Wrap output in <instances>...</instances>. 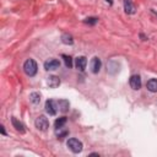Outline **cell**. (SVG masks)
<instances>
[{
    "instance_id": "3",
    "label": "cell",
    "mask_w": 157,
    "mask_h": 157,
    "mask_svg": "<svg viewBox=\"0 0 157 157\" xmlns=\"http://www.w3.org/2000/svg\"><path fill=\"white\" fill-rule=\"evenodd\" d=\"M36 128L37 129H39V130H42V131H44V130H47L48 129V127H49V121H48V119L44 117V116H39L37 119H36Z\"/></svg>"
},
{
    "instance_id": "16",
    "label": "cell",
    "mask_w": 157,
    "mask_h": 157,
    "mask_svg": "<svg viewBox=\"0 0 157 157\" xmlns=\"http://www.w3.org/2000/svg\"><path fill=\"white\" fill-rule=\"evenodd\" d=\"M65 123H66V117H60V118H58L57 120H55L54 125L57 129H59V128H63L65 125Z\"/></svg>"
},
{
    "instance_id": "18",
    "label": "cell",
    "mask_w": 157,
    "mask_h": 157,
    "mask_svg": "<svg viewBox=\"0 0 157 157\" xmlns=\"http://www.w3.org/2000/svg\"><path fill=\"white\" fill-rule=\"evenodd\" d=\"M97 21H98V19H96V17H87V19L84 20L85 24H87V25H92V26L97 24Z\"/></svg>"
},
{
    "instance_id": "5",
    "label": "cell",
    "mask_w": 157,
    "mask_h": 157,
    "mask_svg": "<svg viewBox=\"0 0 157 157\" xmlns=\"http://www.w3.org/2000/svg\"><path fill=\"white\" fill-rule=\"evenodd\" d=\"M101 66H102V63H101V59H99V58H97V57L92 58L91 63H90V69H91V71H92L93 74H97V73L101 70Z\"/></svg>"
},
{
    "instance_id": "2",
    "label": "cell",
    "mask_w": 157,
    "mask_h": 157,
    "mask_svg": "<svg viewBox=\"0 0 157 157\" xmlns=\"http://www.w3.org/2000/svg\"><path fill=\"white\" fill-rule=\"evenodd\" d=\"M66 145H68V147L74 152V153H78L82 151V142L78 141L77 139H69L68 142H66Z\"/></svg>"
},
{
    "instance_id": "20",
    "label": "cell",
    "mask_w": 157,
    "mask_h": 157,
    "mask_svg": "<svg viewBox=\"0 0 157 157\" xmlns=\"http://www.w3.org/2000/svg\"><path fill=\"white\" fill-rule=\"evenodd\" d=\"M107 1H108L109 4H112V3H113V0H107Z\"/></svg>"
},
{
    "instance_id": "4",
    "label": "cell",
    "mask_w": 157,
    "mask_h": 157,
    "mask_svg": "<svg viewBox=\"0 0 157 157\" xmlns=\"http://www.w3.org/2000/svg\"><path fill=\"white\" fill-rule=\"evenodd\" d=\"M60 66V61L58 59H49L44 63V69L46 70H57Z\"/></svg>"
},
{
    "instance_id": "8",
    "label": "cell",
    "mask_w": 157,
    "mask_h": 157,
    "mask_svg": "<svg viewBox=\"0 0 157 157\" xmlns=\"http://www.w3.org/2000/svg\"><path fill=\"white\" fill-rule=\"evenodd\" d=\"M75 65L80 71H84L86 65H87V59L85 57H77L76 60H75Z\"/></svg>"
},
{
    "instance_id": "1",
    "label": "cell",
    "mask_w": 157,
    "mask_h": 157,
    "mask_svg": "<svg viewBox=\"0 0 157 157\" xmlns=\"http://www.w3.org/2000/svg\"><path fill=\"white\" fill-rule=\"evenodd\" d=\"M37 63L33 59H27L24 64V70L28 76H35L37 74Z\"/></svg>"
},
{
    "instance_id": "14",
    "label": "cell",
    "mask_w": 157,
    "mask_h": 157,
    "mask_svg": "<svg viewBox=\"0 0 157 157\" xmlns=\"http://www.w3.org/2000/svg\"><path fill=\"white\" fill-rule=\"evenodd\" d=\"M30 99H31V102L32 103H35V104H38L41 102V95L38 92H32L30 95Z\"/></svg>"
},
{
    "instance_id": "17",
    "label": "cell",
    "mask_w": 157,
    "mask_h": 157,
    "mask_svg": "<svg viewBox=\"0 0 157 157\" xmlns=\"http://www.w3.org/2000/svg\"><path fill=\"white\" fill-rule=\"evenodd\" d=\"M63 59H64V63H65V65H66V68H71L73 66V59H71V57H69V55H63Z\"/></svg>"
},
{
    "instance_id": "12",
    "label": "cell",
    "mask_w": 157,
    "mask_h": 157,
    "mask_svg": "<svg viewBox=\"0 0 157 157\" xmlns=\"http://www.w3.org/2000/svg\"><path fill=\"white\" fill-rule=\"evenodd\" d=\"M11 121H13V125H14V128L17 130V131H20V133H22L24 134L25 133V128H24V124H22L21 121H19L15 117H13L11 118Z\"/></svg>"
},
{
    "instance_id": "10",
    "label": "cell",
    "mask_w": 157,
    "mask_h": 157,
    "mask_svg": "<svg viewBox=\"0 0 157 157\" xmlns=\"http://www.w3.org/2000/svg\"><path fill=\"white\" fill-rule=\"evenodd\" d=\"M58 107H59V110L61 113H66L69 110V107H70V103L68 99H59L58 101Z\"/></svg>"
},
{
    "instance_id": "7",
    "label": "cell",
    "mask_w": 157,
    "mask_h": 157,
    "mask_svg": "<svg viewBox=\"0 0 157 157\" xmlns=\"http://www.w3.org/2000/svg\"><path fill=\"white\" fill-rule=\"evenodd\" d=\"M46 110L49 116H55L57 114V106L53 99H48L46 102Z\"/></svg>"
},
{
    "instance_id": "13",
    "label": "cell",
    "mask_w": 157,
    "mask_h": 157,
    "mask_svg": "<svg viewBox=\"0 0 157 157\" xmlns=\"http://www.w3.org/2000/svg\"><path fill=\"white\" fill-rule=\"evenodd\" d=\"M146 87L151 92H157V78H151L150 81H147Z\"/></svg>"
},
{
    "instance_id": "15",
    "label": "cell",
    "mask_w": 157,
    "mask_h": 157,
    "mask_svg": "<svg viewBox=\"0 0 157 157\" xmlns=\"http://www.w3.org/2000/svg\"><path fill=\"white\" fill-rule=\"evenodd\" d=\"M61 41L64 44H73L74 43V38L71 35H69V33H64L61 36Z\"/></svg>"
},
{
    "instance_id": "9",
    "label": "cell",
    "mask_w": 157,
    "mask_h": 157,
    "mask_svg": "<svg viewBox=\"0 0 157 157\" xmlns=\"http://www.w3.org/2000/svg\"><path fill=\"white\" fill-rule=\"evenodd\" d=\"M47 85H48L49 87H52V88H57V87L60 85L59 77H58V76H54V75L49 76V77L47 78Z\"/></svg>"
},
{
    "instance_id": "19",
    "label": "cell",
    "mask_w": 157,
    "mask_h": 157,
    "mask_svg": "<svg viewBox=\"0 0 157 157\" xmlns=\"http://www.w3.org/2000/svg\"><path fill=\"white\" fill-rule=\"evenodd\" d=\"M0 131H1V134H3V135H5V134H6V133H5V129H4V127H3V125L0 127Z\"/></svg>"
},
{
    "instance_id": "6",
    "label": "cell",
    "mask_w": 157,
    "mask_h": 157,
    "mask_svg": "<svg viewBox=\"0 0 157 157\" xmlns=\"http://www.w3.org/2000/svg\"><path fill=\"white\" fill-rule=\"evenodd\" d=\"M129 84H130V86H131V88L133 90H140V87H141V78H140V76L139 75H133L131 77H130V80H129Z\"/></svg>"
},
{
    "instance_id": "11",
    "label": "cell",
    "mask_w": 157,
    "mask_h": 157,
    "mask_svg": "<svg viewBox=\"0 0 157 157\" xmlns=\"http://www.w3.org/2000/svg\"><path fill=\"white\" fill-rule=\"evenodd\" d=\"M123 3H124V10H125L127 14H134L135 13V6H134L131 0H123Z\"/></svg>"
}]
</instances>
